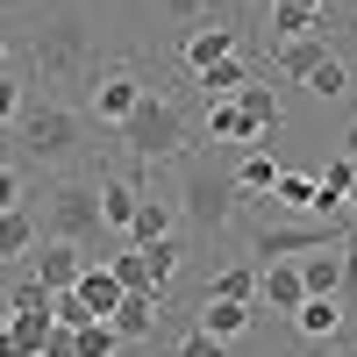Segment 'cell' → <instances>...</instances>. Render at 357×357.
Masks as SVG:
<instances>
[{
	"instance_id": "obj_13",
	"label": "cell",
	"mask_w": 357,
	"mask_h": 357,
	"mask_svg": "<svg viewBox=\"0 0 357 357\" xmlns=\"http://www.w3.org/2000/svg\"><path fill=\"white\" fill-rule=\"evenodd\" d=\"M158 307H165L158 293H122V307L107 314V329L122 336V343H151L158 336Z\"/></svg>"
},
{
	"instance_id": "obj_28",
	"label": "cell",
	"mask_w": 357,
	"mask_h": 357,
	"mask_svg": "<svg viewBox=\"0 0 357 357\" xmlns=\"http://www.w3.org/2000/svg\"><path fill=\"white\" fill-rule=\"evenodd\" d=\"M107 272H114V286L122 293H151V264H143V250H114V257H100ZM165 301V293H158Z\"/></svg>"
},
{
	"instance_id": "obj_12",
	"label": "cell",
	"mask_w": 357,
	"mask_h": 357,
	"mask_svg": "<svg viewBox=\"0 0 357 357\" xmlns=\"http://www.w3.org/2000/svg\"><path fill=\"white\" fill-rule=\"evenodd\" d=\"M236 107H243V122L257 129V151H272V136H279V122H286V107H279V86H272V79H250L243 93H236Z\"/></svg>"
},
{
	"instance_id": "obj_35",
	"label": "cell",
	"mask_w": 357,
	"mask_h": 357,
	"mask_svg": "<svg viewBox=\"0 0 357 357\" xmlns=\"http://www.w3.org/2000/svg\"><path fill=\"white\" fill-rule=\"evenodd\" d=\"M172 22H207V0H165Z\"/></svg>"
},
{
	"instance_id": "obj_17",
	"label": "cell",
	"mask_w": 357,
	"mask_h": 357,
	"mask_svg": "<svg viewBox=\"0 0 357 357\" xmlns=\"http://www.w3.org/2000/svg\"><path fill=\"white\" fill-rule=\"evenodd\" d=\"M250 321H257V307H236V301H200V321H193V329H200V336H215V343H236V336H250Z\"/></svg>"
},
{
	"instance_id": "obj_16",
	"label": "cell",
	"mask_w": 357,
	"mask_h": 357,
	"mask_svg": "<svg viewBox=\"0 0 357 357\" xmlns=\"http://www.w3.org/2000/svg\"><path fill=\"white\" fill-rule=\"evenodd\" d=\"M293 272H301V293H307V301H329V293H343V257H336V250H307V257H293Z\"/></svg>"
},
{
	"instance_id": "obj_32",
	"label": "cell",
	"mask_w": 357,
	"mask_h": 357,
	"mask_svg": "<svg viewBox=\"0 0 357 357\" xmlns=\"http://www.w3.org/2000/svg\"><path fill=\"white\" fill-rule=\"evenodd\" d=\"M172 357H229V343H215V336H200V329H186L172 343Z\"/></svg>"
},
{
	"instance_id": "obj_36",
	"label": "cell",
	"mask_w": 357,
	"mask_h": 357,
	"mask_svg": "<svg viewBox=\"0 0 357 357\" xmlns=\"http://www.w3.org/2000/svg\"><path fill=\"white\" fill-rule=\"evenodd\" d=\"M43 357H72V329H57V321H50V336H43Z\"/></svg>"
},
{
	"instance_id": "obj_3",
	"label": "cell",
	"mask_w": 357,
	"mask_h": 357,
	"mask_svg": "<svg viewBox=\"0 0 357 357\" xmlns=\"http://www.w3.org/2000/svg\"><path fill=\"white\" fill-rule=\"evenodd\" d=\"M15 136H22L29 165H72V158H79V143H86V114L65 107V100H43V107H22Z\"/></svg>"
},
{
	"instance_id": "obj_29",
	"label": "cell",
	"mask_w": 357,
	"mask_h": 357,
	"mask_svg": "<svg viewBox=\"0 0 357 357\" xmlns=\"http://www.w3.org/2000/svg\"><path fill=\"white\" fill-rule=\"evenodd\" d=\"M301 86H307V93H314V100H336V93H343V86H350V65H343V57L329 50V57H321V65H314V72H307Z\"/></svg>"
},
{
	"instance_id": "obj_11",
	"label": "cell",
	"mask_w": 357,
	"mask_h": 357,
	"mask_svg": "<svg viewBox=\"0 0 357 357\" xmlns=\"http://www.w3.org/2000/svg\"><path fill=\"white\" fill-rule=\"evenodd\" d=\"M165 236H178V207H172L165 193L143 186L136 215H129V250H151V243H165Z\"/></svg>"
},
{
	"instance_id": "obj_37",
	"label": "cell",
	"mask_w": 357,
	"mask_h": 357,
	"mask_svg": "<svg viewBox=\"0 0 357 357\" xmlns=\"http://www.w3.org/2000/svg\"><path fill=\"white\" fill-rule=\"evenodd\" d=\"M307 357H357V350H350V343L336 336V343H307Z\"/></svg>"
},
{
	"instance_id": "obj_9",
	"label": "cell",
	"mask_w": 357,
	"mask_h": 357,
	"mask_svg": "<svg viewBox=\"0 0 357 357\" xmlns=\"http://www.w3.org/2000/svg\"><path fill=\"white\" fill-rule=\"evenodd\" d=\"M222 57H236V22H229V15L193 22V36H186V72L200 79L207 65H222Z\"/></svg>"
},
{
	"instance_id": "obj_4",
	"label": "cell",
	"mask_w": 357,
	"mask_h": 357,
	"mask_svg": "<svg viewBox=\"0 0 357 357\" xmlns=\"http://www.w3.org/2000/svg\"><path fill=\"white\" fill-rule=\"evenodd\" d=\"M43 236H57V243H93L100 236V193H93V178H57L50 200H43Z\"/></svg>"
},
{
	"instance_id": "obj_34",
	"label": "cell",
	"mask_w": 357,
	"mask_h": 357,
	"mask_svg": "<svg viewBox=\"0 0 357 357\" xmlns=\"http://www.w3.org/2000/svg\"><path fill=\"white\" fill-rule=\"evenodd\" d=\"M8 207H22V172L0 165V215H8Z\"/></svg>"
},
{
	"instance_id": "obj_7",
	"label": "cell",
	"mask_w": 357,
	"mask_h": 357,
	"mask_svg": "<svg viewBox=\"0 0 357 357\" xmlns=\"http://www.w3.org/2000/svg\"><path fill=\"white\" fill-rule=\"evenodd\" d=\"M86 272V250L79 243H57V236H43L36 250H29V279H36L43 293H72Z\"/></svg>"
},
{
	"instance_id": "obj_1",
	"label": "cell",
	"mask_w": 357,
	"mask_h": 357,
	"mask_svg": "<svg viewBox=\"0 0 357 357\" xmlns=\"http://www.w3.org/2000/svg\"><path fill=\"white\" fill-rule=\"evenodd\" d=\"M122 143H129L143 165L186 158V151H193V114H186V100H178L172 86H151V93L136 100V114L122 122Z\"/></svg>"
},
{
	"instance_id": "obj_30",
	"label": "cell",
	"mask_w": 357,
	"mask_h": 357,
	"mask_svg": "<svg viewBox=\"0 0 357 357\" xmlns=\"http://www.w3.org/2000/svg\"><path fill=\"white\" fill-rule=\"evenodd\" d=\"M122 350V336L107 329V321H86V329H72V357H114Z\"/></svg>"
},
{
	"instance_id": "obj_15",
	"label": "cell",
	"mask_w": 357,
	"mask_h": 357,
	"mask_svg": "<svg viewBox=\"0 0 357 357\" xmlns=\"http://www.w3.org/2000/svg\"><path fill=\"white\" fill-rule=\"evenodd\" d=\"M286 321H293L307 343H336V336H343V293H329V301H301Z\"/></svg>"
},
{
	"instance_id": "obj_19",
	"label": "cell",
	"mask_w": 357,
	"mask_h": 357,
	"mask_svg": "<svg viewBox=\"0 0 357 357\" xmlns=\"http://www.w3.org/2000/svg\"><path fill=\"white\" fill-rule=\"evenodd\" d=\"M36 243H43L36 215H29V207H8V215H0V264H29Z\"/></svg>"
},
{
	"instance_id": "obj_27",
	"label": "cell",
	"mask_w": 357,
	"mask_h": 357,
	"mask_svg": "<svg viewBox=\"0 0 357 357\" xmlns=\"http://www.w3.org/2000/svg\"><path fill=\"white\" fill-rule=\"evenodd\" d=\"M178 257H186V243H178V236H165V243H151V250H143V264H151V293H172Z\"/></svg>"
},
{
	"instance_id": "obj_6",
	"label": "cell",
	"mask_w": 357,
	"mask_h": 357,
	"mask_svg": "<svg viewBox=\"0 0 357 357\" xmlns=\"http://www.w3.org/2000/svg\"><path fill=\"white\" fill-rule=\"evenodd\" d=\"M343 222H264L250 236V264H293L307 250H336Z\"/></svg>"
},
{
	"instance_id": "obj_23",
	"label": "cell",
	"mask_w": 357,
	"mask_h": 357,
	"mask_svg": "<svg viewBox=\"0 0 357 357\" xmlns=\"http://www.w3.org/2000/svg\"><path fill=\"white\" fill-rule=\"evenodd\" d=\"M207 301H236V307H257V264H222Z\"/></svg>"
},
{
	"instance_id": "obj_25",
	"label": "cell",
	"mask_w": 357,
	"mask_h": 357,
	"mask_svg": "<svg viewBox=\"0 0 357 357\" xmlns=\"http://www.w3.org/2000/svg\"><path fill=\"white\" fill-rule=\"evenodd\" d=\"M272 207H279V215H314V178H307V172H279Z\"/></svg>"
},
{
	"instance_id": "obj_40",
	"label": "cell",
	"mask_w": 357,
	"mask_h": 357,
	"mask_svg": "<svg viewBox=\"0 0 357 357\" xmlns=\"http://www.w3.org/2000/svg\"><path fill=\"white\" fill-rule=\"evenodd\" d=\"M0 72H8V36H0Z\"/></svg>"
},
{
	"instance_id": "obj_10",
	"label": "cell",
	"mask_w": 357,
	"mask_h": 357,
	"mask_svg": "<svg viewBox=\"0 0 357 357\" xmlns=\"http://www.w3.org/2000/svg\"><path fill=\"white\" fill-rule=\"evenodd\" d=\"M93 193H100V229H122V236H129V215H136V200H143V178H129V172H93Z\"/></svg>"
},
{
	"instance_id": "obj_31",
	"label": "cell",
	"mask_w": 357,
	"mask_h": 357,
	"mask_svg": "<svg viewBox=\"0 0 357 357\" xmlns=\"http://www.w3.org/2000/svg\"><path fill=\"white\" fill-rule=\"evenodd\" d=\"M22 107H29V93H22V79H15V72H0V136H8V129L22 122Z\"/></svg>"
},
{
	"instance_id": "obj_14",
	"label": "cell",
	"mask_w": 357,
	"mask_h": 357,
	"mask_svg": "<svg viewBox=\"0 0 357 357\" xmlns=\"http://www.w3.org/2000/svg\"><path fill=\"white\" fill-rule=\"evenodd\" d=\"M72 301L93 314V321H107L114 307H122V286H114V272H107L100 257H86V272H79V286H72Z\"/></svg>"
},
{
	"instance_id": "obj_33",
	"label": "cell",
	"mask_w": 357,
	"mask_h": 357,
	"mask_svg": "<svg viewBox=\"0 0 357 357\" xmlns=\"http://www.w3.org/2000/svg\"><path fill=\"white\" fill-rule=\"evenodd\" d=\"M336 257H343V286H357V222H343V236H336Z\"/></svg>"
},
{
	"instance_id": "obj_2",
	"label": "cell",
	"mask_w": 357,
	"mask_h": 357,
	"mask_svg": "<svg viewBox=\"0 0 357 357\" xmlns=\"http://www.w3.org/2000/svg\"><path fill=\"white\" fill-rule=\"evenodd\" d=\"M178 222L193 236H222L236 222V178L215 165V158H186V186H178Z\"/></svg>"
},
{
	"instance_id": "obj_26",
	"label": "cell",
	"mask_w": 357,
	"mask_h": 357,
	"mask_svg": "<svg viewBox=\"0 0 357 357\" xmlns=\"http://www.w3.org/2000/svg\"><path fill=\"white\" fill-rule=\"evenodd\" d=\"M207 129H215L222 143H250V151H257V129L243 122V107H236V100H207Z\"/></svg>"
},
{
	"instance_id": "obj_5",
	"label": "cell",
	"mask_w": 357,
	"mask_h": 357,
	"mask_svg": "<svg viewBox=\"0 0 357 357\" xmlns=\"http://www.w3.org/2000/svg\"><path fill=\"white\" fill-rule=\"evenodd\" d=\"M143 93H151V79H143L129 57H114V65H93V72H86V107H93L100 129H122Z\"/></svg>"
},
{
	"instance_id": "obj_39",
	"label": "cell",
	"mask_w": 357,
	"mask_h": 357,
	"mask_svg": "<svg viewBox=\"0 0 357 357\" xmlns=\"http://www.w3.org/2000/svg\"><path fill=\"white\" fill-rule=\"evenodd\" d=\"M293 8H329V0H293Z\"/></svg>"
},
{
	"instance_id": "obj_24",
	"label": "cell",
	"mask_w": 357,
	"mask_h": 357,
	"mask_svg": "<svg viewBox=\"0 0 357 357\" xmlns=\"http://www.w3.org/2000/svg\"><path fill=\"white\" fill-rule=\"evenodd\" d=\"M200 86H207V100H236V93L250 86V65H243V57H222V65L200 72Z\"/></svg>"
},
{
	"instance_id": "obj_41",
	"label": "cell",
	"mask_w": 357,
	"mask_h": 357,
	"mask_svg": "<svg viewBox=\"0 0 357 357\" xmlns=\"http://www.w3.org/2000/svg\"><path fill=\"white\" fill-rule=\"evenodd\" d=\"M0 329H8V301H0Z\"/></svg>"
},
{
	"instance_id": "obj_18",
	"label": "cell",
	"mask_w": 357,
	"mask_h": 357,
	"mask_svg": "<svg viewBox=\"0 0 357 357\" xmlns=\"http://www.w3.org/2000/svg\"><path fill=\"white\" fill-rule=\"evenodd\" d=\"M257 301L272 307V314H293V307L307 301V293H301V272H293V264H257Z\"/></svg>"
},
{
	"instance_id": "obj_22",
	"label": "cell",
	"mask_w": 357,
	"mask_h": 357,
	"mask_svg": "<svg viewBox=\"0 0 357 357\" xmlns=\"http://www.w3.org/2000/svg\"><path fill=\"white\" fill-rule=\"evenodd\" d=\"M321 57H329V36H293V43H272V65H279L286 79H307Z\"/></svg>"
},
{
	"instance_id": "obj_20",
	"label": "cell",
	"mask_w": 357,
	"mask_h": 357,
	"mask_svg": "<svg viewBox=\"0 0 357 357\" xmlns=\"http://www.w3.org/2000/svg\"><path fill=\"white\" fill-rule=\"evenodd\" d=\"M279 172H286V165H279L272 151H243V165L229 172V178H236V200H264V193L279 186Z\"/></svg>"
},
{
	"instance_id": "obj_8",
	"label": "cell",
	"mask_w": 357,
	"mask_h": 357,
	"mask_svg": "<svg viewBox=\"0 0 357 357\" xmlns=\"http://www.w3.org/2000/svg\"><path fill=\"white\" fill-rule=\"evenodd\" d=\"M79 65H86V29H79V22H57V29H36V72L65 79V72H79Z\"/></svg>"
},
{
	"instance_id": "obj_21",
	"label": "cell",
	"mask_w": 357,
	"mask_h": 357,
	"mask_svg": "<svg viewBox=\"0 0 357 357\" xmlns=\"http://www.w3.org/2000/svg\"><path fill=\"white\" fill-rule=\"evenodd\" d=\"M43 336H50V314H8L0 357H43Z\"/></svg>"
},
{
	"instance_id": "obj_38",
	"label": "cell",
	"mask_w": 357,
	"mask_h": 357,
	"mask_svg": "<svg viewBox=\"0 0 357 357\" xmlns=\"http://www.w3.org/2000/svg\"><path fill=\"white\" fill-rule=\"evenodd\" d=\"M343 158H350V165H357V122H350V129H343Z\"/></svg>"
},
{
	"instance_id": "obj_42",
	"label": "cell",
	"mask_w": 357,
	"mask_h": 357,
	"mask_svg": "<svg viewBox=\"0 0 357 357\" xmlns=\"http://www.w3.org/2000/svg\"><path fill=\"white\" fill-rule=\"evenodd\" d=\"M343 343H350V350H357V336H343Z\"/></svg>"
}]
</instances>
